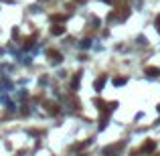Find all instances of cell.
I'll use <instances>...</instances> for the list:
<instances>
[{
  "label": "cell",
  "mask_w": 160,
  "mask_h": 156,
  "mask_svg": "<svg viewBox=\"0 0 160 156\" xmlns=\"http://www.w3.org/2000/svg\"><path fill=\"white\" fill-rule=\"evenodd\" d=\"M101 2H112V0H101Z\"/></svg>",
  "instance_id": "obj_8"
},
{
  "label": "cell",
  "mask_w": 160,
  "mask_h": 156,
  "mask_svg": "<svg viewBox=\"0 0 160 156\" xmlns=\"http://www.w3.org/2000/svg\"><path fill=\"white\" fill-rule=\"evenodd\" d=\"M146 75H150V77H158L160 69L158 67H146Z\"/></svg>",
  "instance_id": "obj_3"
},
{
  "label": "cell",
  "mask_w": 160,
  "mask_h": 156,
  "mask_svg": "<svg viewBox=\"0 0 160 156\" xmlns=\"http://www.w3.org/2000/svg\"><path fill=\"white\" fill-rule=\"evenodd\" d=\"M51 33H53V34H57V37H59V34H63V33H65V28L61 27V24H55V27L51 28Z\"/></svg>",
  "instance_id": "obj_4"
},
{
  "label": "cell",
  "mask_w": 160,
  "mask_h": 156,
  "mask_svg": "<svg viewBox=\"0 0 160 156\" xmlns=\"http://www.w3.org/2000/svg\"><path fill=\"white\" fill-rule=\"evenodd\" d=\"M61 53H57V51H49V61L51 63H61Z\"/></svg>",
  "instance_id": "obj_1"
},
{
  "label": "cell",
  "mask_w": 160,
  "mask_h": 156,
  "mask_svg": "<svg viewBox=\"0 0 160 156\" xmlns=\"http://www.w3.org/2000/svg\"><path fill=\"white\" fill-rule=\"evenodd\" d=\"M103 85H106V77H100V79H97V81H95V89H97V91H100V89L103 87Z\"/></svg>",
  "instance_id": "obj_5"
},
{
  "label": "cell",
  "mask_w": 160,
  "mask_h": 156,
  "mask_svg": "<svg viewBox=\"0 0 160 156\" xmlns=\"http://www.w3.org/2000/svg\"><path fill=\"white\" fill-rule=\"evenodd\" d=\"M126 83V77H118V79H113V85H124Z\"/></svg>",
  "instance_id": "obj_6"
},
{
  "label": "cell",
  "mask_w": 160,
  "mask_h": 156,
  "mask_svg": "<svg viewBox=\"0 0 160 156\" xmlns=\"http://www.w3.org/2000/svg\"><path fill=\"white\" fill-rule=\"evenodd\" d=\"M156 24H160V16H158V21H156Z\"/></svg>",
  "instance_id": "obj_7"
},
{
  "label": "cell",
  "mask_w": 160,
  "mask_h": 156,
  "mask_svg": "<svg viewBox=\"0 0 160 156\" xmlns=\"http://www.w3.org/2000/svg\"><path fill=\"white\" fill-rule=\"evenodd\" d=\"M154 150H156V142H154V140H150V142H146L144 144V146H142V152H154Z\"/></svg>",
  "instance_id": "obj_2"
}]
</instances>
